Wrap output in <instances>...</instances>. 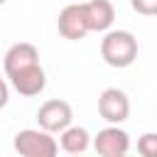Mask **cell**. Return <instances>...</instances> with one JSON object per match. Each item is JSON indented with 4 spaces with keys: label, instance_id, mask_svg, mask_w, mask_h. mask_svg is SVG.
I'll return each mask as SVG.
<instances>
[{
    "label": "cell",
    "instance_id": "1",
    "mask_svg": "<svg viewBox=\"0 0 157 157\" xmlns=\"http://www.w3.org/2000/svg\"><path fill=\"white\" fill-rule=\"evenodd\" d=\"M101 56L113 69H125L137 59V39L128 29H110L101 39Z\"/></svg>",
    "mask_w": 157,
    "mask_h": 157
},
{
    "label": "cell",
    "instance_id": "2",
    "mask_svg": "<svg viewBox=\"0 0 157 157\" xmlns=\"http://www.w3.org/2000/svg\"><path fill=\"white\" fill-rule=\"evenodd\" d=\"M12 147L20 157H56L59 142L42 128H25L15 135Z\"/></svg>",
    "mask_w": 157,
    "mask_h": 157
},
{
    "label": "cell",
    "instance_id": "3",
    "mask_svg": "<svg viewBox=\"0 0 157 157\" xmlns=\"http://www.w3.org/2000/svg\"><path fill=\"white\" fill-rule=\"evenodd\" d=\"M74 120V110L66 101L61 98H52V101H44L37 110V123L42 130L47 132H64Z\"/></svg>",
    "mask_w": 157,
    "mask_h": 157
},
{
    "label": "cell",
    "instance_id": "4",
    "mask_svg": "<svg viewBox=\"0 0 157 157\" xmlns=\"http://www.w3.org/2000/svg\"><path fill=\"white\" fill-rule=\"evenodd\" d=\"M98 113L110 125H120L130 115V98L123 88H105L98 96Z\"/></svg>",
    "mask_w": 157,
    "mask_h": 157
},
{
    "label": "cell",
    "instance_id": "5",
    "mask_svg": "<svg viewBox=\"0 0 157 157\" xmlns=\"http://www.w3.org/2000/svg\"><path fill=\"white\" fill-rule=\"evenodd\" d=\"M56 27H59V34H61L64 39H71V42L83 39V37L91 32V29H88V22H86L83 2H71V5H66V7L59 12Z\"/></svg>",
    "mask_w": 157,
    "mask_h": 157
},
{
    "label": "cell",
    "instance_id": "6",
    "mask_svg": "<svg viewBox=\"0 0 157 157\" xmlns=\"http://www.w3.org/2000/svg\"><path fill=\"white\" fill-rule=\"evenodd\" d=\"M93 147L98 157H125L130 150V135L118 125H108L98 130V135L93 137Z\"/></svg>",
    "mask_w": 157,
    "mask_h": 157
},
{
    "label": "cell",
    "instance_id": "7",
    "mask_svg": "<svg viewBox=\"0 0 157 157\" xmlns=\"http://www.w3.org/2000/svg\"><path fill=\"white\" fill-rule=\"evenodd\" d=\"M7 78H10L12 88H15L20 96H27V98L39 96V93L44 91V86H47V74H44L42 64H34V66H27V69H22V71H15V74H10Z\"/></svg>",
    "mask_w": 157,
    "mask_h": 157
},
{
    "label": "cell",
    "instance_id": "8",
    "mask_svg": "<svg viewBox=\"0 0 157 157\" xmlns=\"http://www.w3.org/2000/svg\"><path fill=\"white\" fill-rule=\"evenodd\" d=\"M5 74L10 76V74H15V71H22V69H27V66H34V64H39V52H37V47L34 44H29V42H17V44H12L7 52H5Z\"/></svg>",
    "mask_w": 157,
    "mask_h": 157
},
{
    "label": "cell",
    "instance_id": "9",
    "mask_svg": "<svg viewBox=\"0 0 157 157\" xmlns=\"http://www.w3.org/2000/svg\"><path fill=\"white\" fill-rule=\"evenodd\" d=\"M86 10V22L91 32H108L113 20H115V7L110 0H88L83 2Z\"/></svg>",
    "mask_w": 157,
    "mask_h": 157
},
{
    "label": "cell",
    "instance_id": "10",
    "mask_svg": "<svg viewBox=\"0 0 157 157\" xmlns=\"http://www.w3.org/2000/svg\"><path fill=\"white\" fill-rule=\"evenodd\" d=\"M59 145L64 152L69 155H83L91 145V135L86 128H78V125H69L61 135H59Z\"/></svg>",
    "mask_w": 157,
    "mask_h": 157
},
{
    "label": "cell",
    "instance_id": "11",
    "mask_svg": "<svg viewBox=\"0 0 157 157\" xmlns=\"http://www.w3.org/2000/svg\"><path fill=\"white\" fill-rule=\"evenodd\" d=\"M140 157H157V132H145L137 140Z\"/></svg>",
    "mask_w": 157,
    "mask_h": 157
},
{
    "label": "cell",
    "instance_id": "12",
    "mask_svg": "<svg viewBox=\"0 0 157 157\" xmlns=\"http://www.w3.org/2000/svg\"><path fill=\"white\" fill-rule=\"evenodd\" d=\"M130 7L137 15H157V0H130Z\"/></svg>",
    "mask_w": 157,
    "mask_h": 157
},
{
    "label": "cell",
    "instance_id": "13",
    "mask_svg": "<svg viewBox=\"0 0 157 157\" xmlns=\"http://www.w3.org/2000/svg\"><path fill=\"white\" fill-rule=\"evenodd\" d=\"M7 101H10V88H7L5 78H0V108H5Z\"/></svg>",
    "mask_w": 157,
    "mask_h": 157
},
{
    "label": "cell",
    "instance_id": "14",
    "mask_svg": "<svg viewBox=\"0 0 157 157\" xmlns=\"http://www.w3.org/2000/svg\"><path fill=\"white\" fill-rule=\"evenodd\" d=\"M0 5H5V0H0Z\"/></svg>",
    "mask_w": 157,
    "mask_h": 157
},
{
    "label": "cell",
    "instance_id": "15",
    "mask_svg": "<svg viewBox=\"0 0 157 157\" xmlns=\"http://www.w3.org/2000/svg\"><path fill=\"white\" fill-rule=\"evenodd\" d=\"M71 157H78V155H71Z\"/></svg>",
    "mask_w": 157,
    "mask_h": 157
},
{
    "label": "cell",
    "instance_id": "16",
    "mask_svg": "<svg viewBox=\"0 0 157 157\" xmlns=\"http://www.w3.org/2000/svg\"><path fill=\"white\" fill-rule=\"evenodd\" d=\"M125 157H128V155H125Z\"/></svg>",
    "mask_w": 157,
    "mask_h": 157
}]
</instances>
